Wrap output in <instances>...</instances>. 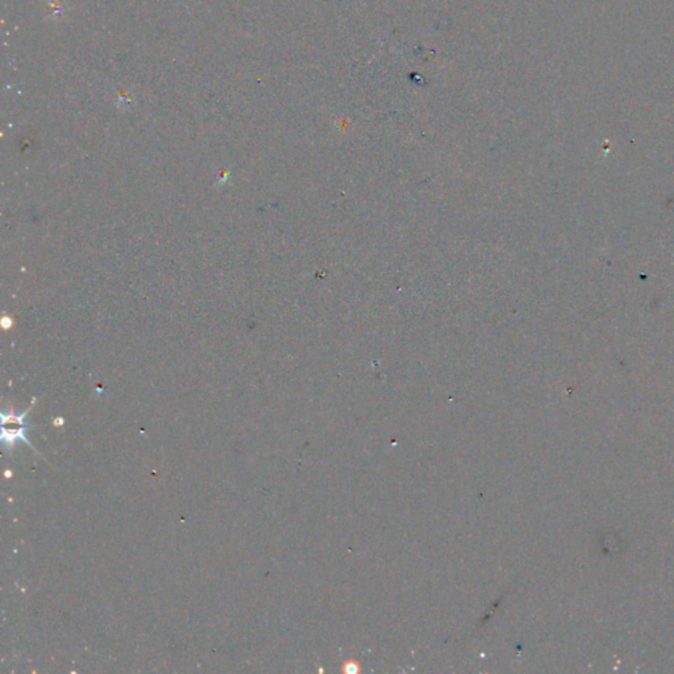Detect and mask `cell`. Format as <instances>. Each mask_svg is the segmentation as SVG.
I'll list each match as a JSON object with an SVG mask.
<instances>
[{"mask_svg":"<svg viewBox=\"0 0 674 674\" xmlns=\"http://www.w3.org/2000/svg\"><path fill=\"white\" fill-rule=\"evenodd\" d=\"M26 414L28 411L21 415L4 414V412L1 414V440L4 441V445H8L11 448L17 441H22L28 447H32V444L29 443L25 436L26 429L29 427L28 423L25 422Z\"/></svg>","mask_w":674,"mask_h":674,"instance_id":"1","label":"cell"}]
</instances>
